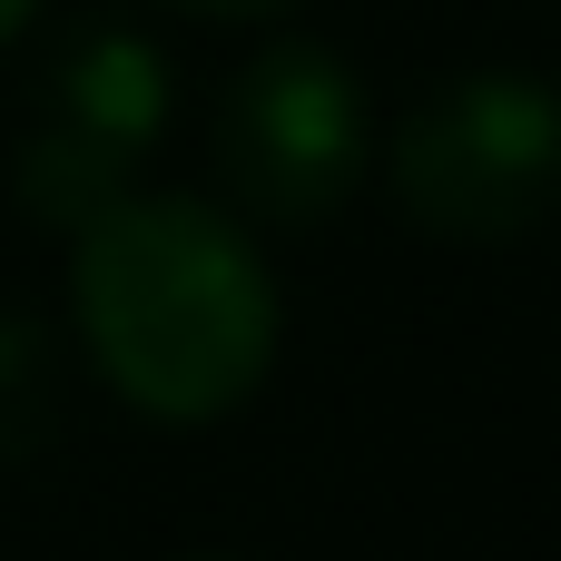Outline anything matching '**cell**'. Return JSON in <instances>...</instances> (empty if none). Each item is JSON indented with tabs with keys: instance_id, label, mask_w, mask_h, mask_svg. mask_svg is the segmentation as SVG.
<instances>
[{
	"instance_id": "2",
	"label": "cell",
	"mask_w": 561,
	"mask_h": 561,
	"mask_svg": "<svg viewBox=\"0 0 561 561\" xmlns=\"http://www.w3.org/2000/svg\"><path fill=\"white\" fill-rule=\"evenodd\" d=\"M385 197L434 247H513L561 207V89L542 69H454L375 138Z\"/></svg>"
},
{
	"instance_id": "1",
	"label": "cell",
	"mask_w": 561,
	"mask_h": 561,
	"mask_svg": "<svg viewBox=\"0 0 561 561\" xmlns=\"http://www.w3.org/2000/svg\"><path fill=\"white\" fill-rule=\"evenodd\" d=\"M69 325L128 414L227 424L276 365V276L227 207L128 187L69 237Z\"/></svg>"
},
{
	"instance_id": "6",
	"label": "cell",
	"mask_w": 561,
	"mask_h": 561,
	"mask_svg": "<svg viewBox=\"0 0 561 561\" xmlns=\"http://www.w3.org/2000/svg\"><path fill=\"white\" fill-rule=\"evenodd\" d=\"M168 10H187V20H276L296 0H168Z\"/></svg>"
},
{
	"instance_id": "5",
	"label": "cell",
	"mask_w": 561,
	"mask_h": 561,
	"mask_svg": "<svg viewBox=\"0 0 561 561\" xmlns=\"http://www.w3.org/2000/svg\"><path fill=\"white\" fill-rule=\"evenodd\" d=\"M59 434V335L30 306H0V463L49 454Z\"/></svg>"
},
{
	"instance_id": "8",
	"label": "cell",
	"mask_w": 561,
	"mask_h": 561,
	"mask_svg": "<svg viewBox=\"0 0 561 561\" xmlns=\"http://www.w3.org/2000/svg\"><path fill=\"white\" fill-rule=\"evenodd\" d=\"M187 561H247V552H187Z\"/></svg>"
},
{
	"instance_id": "4",
	"label": "cell",
	"mask_w": 561,
	"mask_h": 561,
	"mask_svg": "<svg viewBox=\"0 0 561 561\" xmlns=\"http://www.w3.org/2000/svg\"><path fill=\"white\" fill-rule=\"evenodd\" d=\"M158 138H168V49L138 20H79L39 69L30 128L10 138V197L49 237H79L138 187Z\"/></svg>"
},
{
	"instance_id": "7",
	"label": "cell",
	"mask_w": 561,
	"mask_h": 561,
	"mask_svg": "<svg viewBox=\"0 0 561 561\" xmlns=\"http://www.w3.org/2000/svg\"><path fill=\"white\" fill-rule=\"evenodd\" d=\"M30 20H39V0H0V49H10V39L30 30Z\"/></svg>"
},
{
	"instance_id": "3",
	"label": "cell",
	"mask_w": 561,
	"mask_h": 561,
	"mask_svg": "<svg viewBox=\"0 0 561 561\" xmlns=\"http://www.w3.org/2000/svg\"><path fill=\"white\" fill-rule=\"evenodd\" d=\"M207 158L237 227H276V237L335 227L375 178V108L355 59L325 39H266L256 59L227 69L207 108Z\"/></svg>"
}]
</instances>
